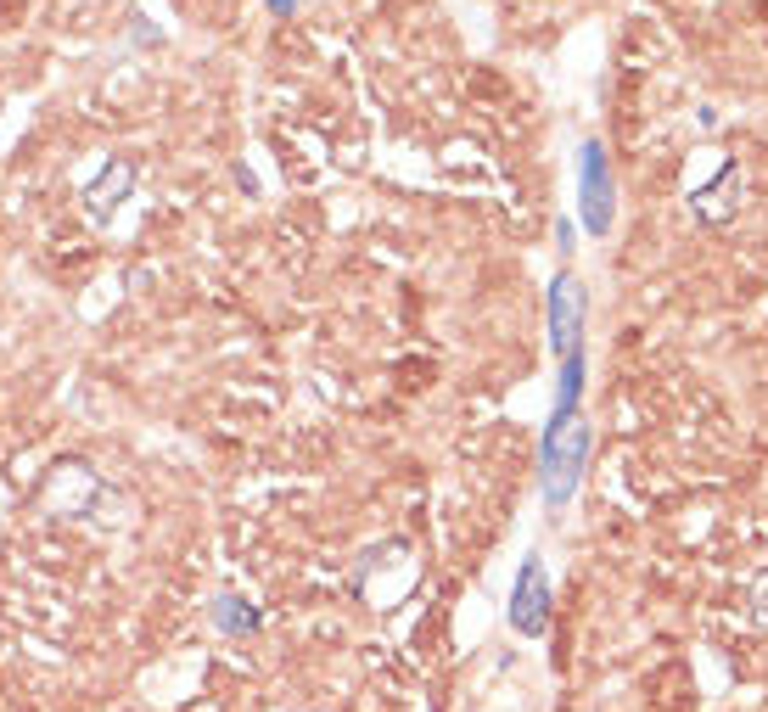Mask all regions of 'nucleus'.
<instances>
[{
  "instance_id": "39448f33",
  "label": "nucleus",
  "mask_w": 768,
  "mask_h": 712,
  "mask_svg": "<svg viewBox=\"0 0 768 712\" xmlns=\"http://www.w3.org/2000/svg\"><path fill=\"white\" fill-rule=\"evenodd\" d=\"M735 208H740V169H735V163H724V197H718V186L696 191V214L712 219V225H724Z\"/></svg>"
},
{
  "instance_id": "f257e3e1",
  "label": "nucleus",
  "mask_w": 768,
  "mask_h": 712,
  "mask_svg": "<svg viewBox=\"0 0 768 712\" xmlns=\"http://www.w3.org/2000/svg\"><path fill=\"white\" fill-rule=\"evenodd\" d=\"M584 466H589V421L584 415L550 421L539 443V488L550 511H567V499L584 483Z\"/></svg>"
},
{
  "instance_id": "423d86ee",
  "label": "nucleus",
  "mask_w": 768,
  "mask_h": 712,
  "mask_svg": "<svg viewBox=\"0 0 768 712\" xmlns=\"http://www.w3.org/2000/svg\"><path fill=\"white\" fill-rule=\"evenodd\" d=\"M219 623H230V634H253L258 612H253V606H242V600H219Z\"/></svg>"
},
{
  "instance_id": "7ed1b4c3",
  "label": "nucleus",
  "mask_w": 768,
  "mask_h": 712,
  "mask_svg": "<svg viewBox=\"0 0 768 712\" xmlns=\"http://www.w3.org/2000/svg\"><path fill=\"white\" fill-rule=\"evenodd\" d=\"M584 314H589L584 281H572V275H555V281H550V342H555V354H572V348H584Z\"/></svg>"
},
{
  "instance_id": "20e7f679",
  "label": "nucleus",
  "mask_w": 768,
  "mask_h": 712,
  "mask_svg": "<svg viewBox=\"0 0 768 712\" xmlns=\"http://www.w3.org/2000/svg\"><path fill=\"white\" fill-rule=\"evenodd\" d=\"M544 617H550V578H544V561L527 556L516 572V595H511V628L516 634H544Z\"/></svg>"
},
{
  "instance_id": "f03ea898",
  "label": "nucleus",
  "mask_w": 768,
  "mask_h": 712,
  "mask_svg": "<svg viewBox=\"0 0 768 712\" xmlns=\"http://www.w3.org/2000/svg\"><path fill=\"white\" fill-rule=\"evenodd\" d=\"M578 208H584L589 236H606V230H612L617 197H612V163H606V146L600 141L578 146Z\"/></svg>"
},
{
  "instance_id": "0eeeda50",
  "label": "nucleus",
  "mask_w": 768,
  "mask_h": 712,
  "mask_svg": "<svg viewBox=\"0 0 768 712\" xmlns=\"http://www.w3.org/2000/svg\"><path fill=\"white\" fill-rule=\"evenodd\" d=\"M752 623H757V628H768V567L752 578Z\"/></svg>"
},
{
  "instance_id": "6e6552de",
  "label": "nucleus",
  "mask_w": 768,
  "mask_h": 712,
  "mask_svg": "<svg viewBox=\"0 0 768 712\" xmlns=\"http://www.w3.org/2000/svg\"><path fill=\"white\" fill-rule=\"evenodd\" d=\"M270 6H275V12H281V17H286V12H292V0H270Z\"/></svg>"
}]
</instances>
